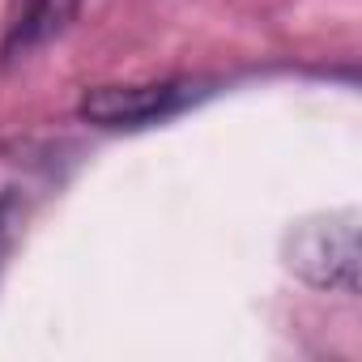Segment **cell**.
<instances>
[{"instance_id": "6da1fadb", "label": "cell", "mask_w": 362, "mask_h": 362, "mask_svg": "<svg viewBox=\"0 0 362 362\" xmlns=\"http://www.w3.org/2000/svg\"><path fill=\"white\" fill-rule=\"evenodd\" d=\"M205 90L192 77H162V81H115L81 94L77 115L94 128H149L158 119L179 115Z\"/></svg>"}, {"instance_id": "7a4b0ae2", "label": "cell", "mask_w": 362, "mask_h": 362, "mask_svg": "<svg viewBox=\"0 0 362 362\" xmlns=\"http://www.w3.org/2000/svg\"><path fill=\"white\" fill-rule=\"evenodd\" d=\"M286 264L315 290L358 294V218L332 214L290 230Z\"/></svg>"}, {"instance_id": "3957f363", "label": "cell", "mask_w": 362, "mask_h": 362, "mask_svg": "<svg viewBox=\"0 0 362 362\" xmlns=\"http://www.w3.org/2000/svg\"><path fill=\"white\" fill-rule=\"evenodd\" d=\"M81 9V0H13V13L5 22V39H0V56L22 60L52 43Z\"/></svg>"}, {"instance_id": "277c9868", "label": "cell", "mask_w": 362, "mask_h": 362, "mask_svg": "<svg viewBox=\"0 0 362 362\" xmlns=\"http://www.w3.org/2000/svg\"><path fill=\"white\" fill-rule=\"evenodd\" d=\"M5 243H9V201L0 197V256H5Z\"/></svg>"}]
</instances>
